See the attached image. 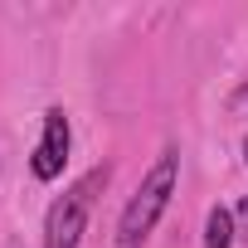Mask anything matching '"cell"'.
Masks as SVG:
<instances>
[{"instance_id":"obj_2","label":"cell","mask_w":248,"mask_h":248,"mask_svg":"<svg viewBox=\"0 0 248 248\" xmlns=\"http://www.w3.org/2000/svg\"><path fill=\"white\" fill-rule=\"evenodd\" d=\"M102 185H107V166L88 170L68 195L54 200V209H49V219H44V248H78V238H83V229H88V214H93V200H97Z\"/></svg>"},{"instance_id":"obj_5","label":"cell","mask_w":248,"mask_h":248,"mask_svg":"<svg viewBox=\"0 0 248 248\" xmlns=\"http://www.w3.org/2000/svg\"><path fill=\"white\" fill-rule=\"evenodd\" d=\"M238 214H243V219H248V200H243V204H238Z\"/></svg>"},{"instance_id":"obj_1","label":"cell","mask_w":248,"mask_h":248,"mask_svg":"<svg viewBox=\"0 0 248 248\" xmlns=\"http://www.w3.org/2000/svg\"><path fill=\"white\" fill-rule=\"evenodd\" d=\"M175 180H180V156L175 151H161V161L151 166V175L141 180V190L132 195V204L122 209V224H117V248H141L156 229V219L166 214L170 195H175Z\"/></svg>"},{"instance_id":"obj_4","label":"cell","mask_w":248,"mask_h":248,"mask_svg":"<svg viewBox=\"0 0 248 248\" xmlns=\"http://www.w3.org/2000/svg\"><path fill=\"white\" fill-rule=\"evenodd\" d=\"M204 248H233V214L224 204H214L204 219Z\"/></svg>"},{"instance_id":"obj_6","label":"cell","mask_w":248,"mask_h":248,"mask_svg":"<svg viewBox=\"0 0 248 248\" xmlns=\"http://www.w3.org/2000/svg\"><path fill=\"white\" fill-rule=\"evenodd\" d=\"M243 156H248V141H243Z\"/></svg>"},{"instance_id":"obj_3","label":"cell","mask_w":248,"mask_h":248,"mask_svg":"<svg viewBox=\"0 0 248 248\" xmlns=\"http://www.w3.org/2000/svg\"><path fill=\"white\" fill-rule=\"evenodd\" d=\"M63 161H68V117H63V107H49L44 112V137H39L30 166H34L39 180H59L63 175Z\"/></svg>"}]
</instances>
